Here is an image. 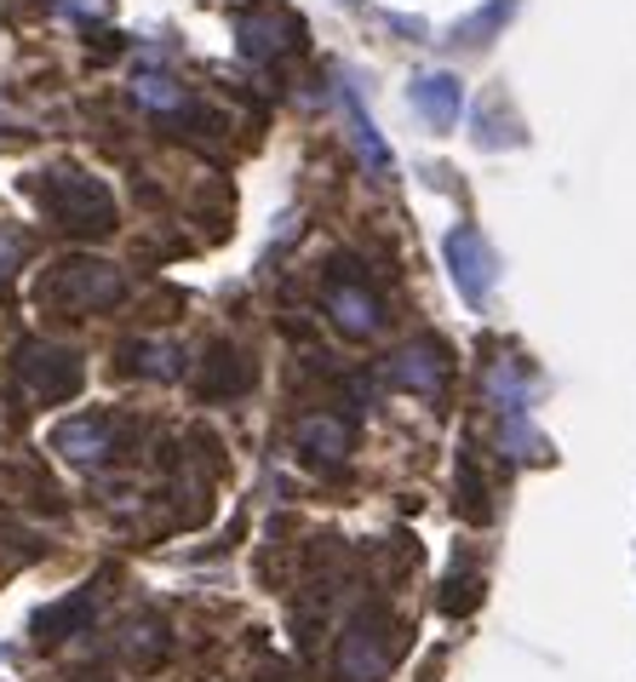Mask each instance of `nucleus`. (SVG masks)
I'll use <instances>...</instances> for the list:
<instances>
[{"mask_svg": "<svg viewBox=\"0 0 636 682\" xmlns=\"http://www.w3.org/2000/svg\"><path fill=\"white\" fill-rule=\"evenodd\" d=\"M64 184H69V195L58 184L41 190V201L64 218V230H110V195L92 179H75V172H64Z\"/></svg>", "mask_w": 636, "mask_h": 682, "instance_id": "obj_1", "label": "nucleus"}, {"mask_svg": "<svg viewBox=\"0 0 636 682\" xmlns=\"http://www.w3.org/2000/svg\"><path fill=\"white\" fill-rule=\"evenodd\" d=\"M138 98H144V104H156V110L184 104V92H172V81H161V75H149V81H138Z\"/></svg>", "mask_w": 636, "mask_h": 682, "instance_id": "obj_2", "label": "nucleus"}]
</instances>
